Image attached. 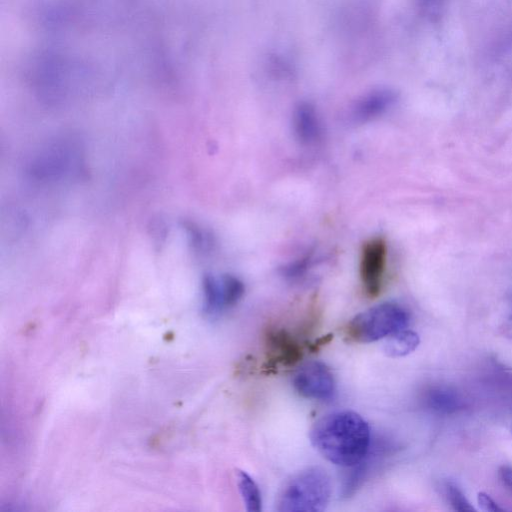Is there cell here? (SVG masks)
I'll return each instance as SVG.
<instances>
[{
  "label": "cell",
  "instance_id": "30bf717a",
  "mask_svg": "<svg viewBox=\"0 0 512 512\" xmlns=\"http://www.w3.org/2000/svg\"><path fill=\"white\" fill-rule=\"evenodd\" d=\"M426 403L434 411L440 413H452L463 405L461 396L447 387H435L428 391Z\"/></svg>",
  "mask_w": 512,
  "mask_h": 512
},
{
  "label": "cell",
  "instance_id": "277c9868",
  "mask_svg": "<svg viewBox=\"0 0 512 512\" xmlns=\"http://www.w3.org/2000/svg\"><path fill=\"white\" fill-rule=\"evenodd\" d=\"M292 384L303 397L319 401L331 399L335 393V380L329 367L320 361H309L294 372Z\"/></svg>",
  "mask_w": 512,
  "mask_h": 512
},
{
  "label": "cell",
  "instance_id": "5bb4252c",
  "mask_svg": "<svg viewBox=\"0 0 512 512\" xmlns=\"http://www.w3.org/2000/svg\"><path fill=\"white\" fill-rule=\"evenodd\" d=\"M419 13L430 21L439 19L443 13L446 0H415Z\"/></svg>",
  "mask_w": 512,
  "mask_h": 512
},
{
  "label": "cell",
  "instance_id": "7c38bea8",
  "mask_svg": "<svg viewBox=\"0 0 512 512\" xmlns=\"http://www.w3.org/2000/svg\"><path fill=\"white\" fill-rule=\"evenodd\" d=\"M236 479L246 509L254 512L260 511L262 509V499L255 481L244 471H237Z\"/></svg>",
  "mask_w": 512,
  "mask_h": 512
},
{
  "label": "cell",
  "instance_id": "7a4b0ae2",
  "mask_svg": "<svg viewBox=\"0 0 512 512\" xmlns=\"http://www.w3.org/2000/svg\"><path fill=\"white\" fill-rule=\"evenodd\" d=\"M332 492L325 469L307 467L292 475L281 488L276 509L281 512H317L327 507Z\"/></svg>",
  "mask_w": 512,
  "mask_h": 512
},
{
  "label": "cell",
  "instance_id": "9a60e30c",
  "mask_svg": "<svg viewBox=\"0 0 512 512\" xmlns=\"http://www.w3.org/2000/svg\"><path fill=\"white\" fill-rule=\"evenodd\" d=\"M477 502L483 511L498 512L503 509L485 492H479L477 495Z\"/></svg>",
  "mask_w": 512,
  "mask_h": 512
},
{
  "label": "cell",
  "instance_id": "6da1fadb",
  "mask_svg": "<svg viewBox=\"0 0 512 512\" xmlns=\"http://www.w3.org/2000/svg\"><path fill=\"white\" fill-rule=\"evenodd\" d=\"M368 423L356 412L337 411L315 422L310 440L317 451L329 462L352 467L361 462L370 447Z\"/></svg>",
  "mask_w": 512,
  "mask_h": 512
},
{
  "label": "cell",
  "instance_id": "52a82bcc",
  "mask_svg": "<svg viewBox=\"0 0 512 512\" xmlns=\"http://www.w3.org/2000/svg\"><path fill=\"white\" fill-rule=\"evenodd\" d=\"M396 99L397 94L390 88L374 89L355 102L351 110V117L357 123L368 122L389 110Z\"/></svg>",
  "mask_w": 512,
  "mask_h": 512
},
{
  "label": "cell",
  "instance_id": "ba28073f",
  "mask_svg": "<svg viewBox=\"0 0 512 512\" xmlns=\"http://www.w3.org/2000/svg\"><path fill=\"white\" fill-rule=\"evenodd\" d=\"M293 129L297 139L302 144L311 145L320 139L322 134L321 121L312 104L301 102L295 107Z\"/></svg>",
  "mask_w": 512,
  "mask_h": 512
},
{
  "label": "cell",
  "instance_id": "8992f818",
  "mask_svg": "<svg viewBox=\"0 0 512 512\" xmlns=\"http://www.w3.org/2000/svg\"><path fill=\"white\" fill-rule=\"evenodd\" d=\"M387 259V244L381 237L366 241L361 250L360 278L364 293L377 297L382 289Z\"/></svg>",
  "mask_w": 512,
  "mask_h": 512
},
{
  "label": "cell",
  "instance_id": "e0dca14e",
  "mask_svg": "<svg viewBox=\"0 0 512 512\" xmlns=\"http://www.w3.org/2000/svg\"><path fill=\"white\" fill-rule=\"evenodd\" d=\"M332 339L333 335L327 334L325 336H322L321 338H318L313 343L307 345V348L312 352L318 351L321 347L328 344Z\"/></svg>",
  "mask_w": 512,
  "mask_h": 512
},
{
  "label": "cell",
  "instance_id": "4fadbf2b",
  "mask_svg": "<svg viewBox=\"0 0 512 512\" xmlns=\"http://www.w3.org/2000/svg\"><path fill=\"white\" fill-rule=\"evenodd\" d=\"M444 494L454 510L457 511H473L474 507L465 497L462 490L453 482H446L444 484Z\"/></svg>",
  "mask_w": 512,
  "mask_h": 512
},
{
  "label": "cell",
  "instance_id": "2e32d148",
  "mask_svg": "<svg viewBox=\"0 0 512 512\" xmlns=\"http://www.w3.org/2000/svg\"><path fill=\"white\" fill-rule=\"evenodd\" d=\"M498 476L504 488L512 495V467L507 465L501 466Z\"/></svg>",
  "mask_w": 512,
  "mask_h": 512
},
{
  "label": "cell",
  "instance_id": "5b68a950",
  "mask_svg": "<svg viewBox=\"0 0 512 512\" xmlns=\"http://www.w3.org/2000/svg\"><path fill=\"white\" fill-rule=\"evenodd\" d=\"M267 368L292 367L300 362L304 348L288 330L268 326L263 334Z\"/></svg>",
  "mask_w": 512,
  "mask_h": 512
},
{
  "label": "cell",
  "instance_id": "9c48e42d",
  "mask_svg": "<svg viewBox=\"0 0 512 512\" xmlns=\"http://www.w3.org/2000/svg\"><path fill=\"white\" fill-rule=\"evenodd\" d=\"M419 343L418 334L405 328L388 336L383 350L389 357H403L413 352Z\"/></svg>",
  "mask_w": 512,
  "mask_h": 512
},
{
  "label": "cell",
  "instance_id": "3957f363",
  "mask_svg": "<svg viewBox=\"0 0 512 512\" xmlns=\"http://www.w3.org/2000/svg\"><path fill=\"white\" fill-rule=\"evenodd\" d=\"M409 319L401 305L385 302L355 315L344 327V336L349 342H374L405 329Z\"/></svg>",
  "mask_w": 512,
  "mask_h": 512
},
{
  "label": "cell",
  "instance_id": "8fae6325",
  "mask_svg": "<svg viewBox=\"0 0 512 512\" xmlns=\"http://www.w3.org/2000/svg\"><path fill=\"white\" fill-rule=\"evenodd\" d=\"M204 308L208 314H217L226 309L220 277L206 275L203 280Z\"/></svg>",
  "mask_w": 512,
  "mask_h": 512
}]
</instances>
